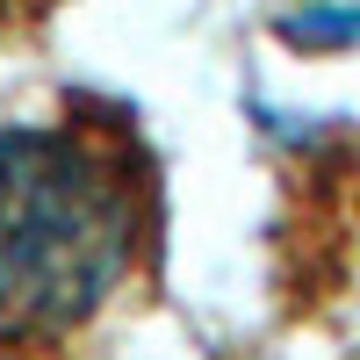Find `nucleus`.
<instances>
[{
	"mask_svg": "<svg viewBox=\"0 0 360 360\" xmlns=\"http://www.w3.org/2000/svg\"><path fill=\"white\" fill-rule=\"evenodd\" d=\"M159 252V166L123 108L0 130V360H79Z\"/></svg>",
	"mask_w": 360,
	"mask_h": 360,
	"instance_id": "f257e3e1",
	"label": "nucleus"
}]
</instances>
